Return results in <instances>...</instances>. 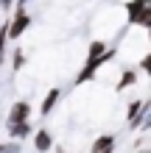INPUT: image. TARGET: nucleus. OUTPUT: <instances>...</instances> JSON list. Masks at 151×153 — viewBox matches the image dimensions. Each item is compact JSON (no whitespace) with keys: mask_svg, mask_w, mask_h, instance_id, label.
Returning a JSON list of instances; mask_svg holds the SVG:
<instances>
[{"mask_svg":"<svg viewBox=\"0 0 151 153\" xmlns=\"http://www.w3.org/2000/svg\"><path fill=\"white\" fill-rule=\"evenodd\" d=\"M115 53H118V48H106V53L104 56H95V59H87L84 61V67L76 73V78H73V86H81V84H87V81H92L95 75H98V70L106 64V61H112L115 59Z\"/></svg>","mask_w":151,"mask_h":153,"instance_id":"1","label":"nucleus"},{"mask_svg":"<svg viewBox=\"0 0 151 153\" xmlns=\"http://www.w3.org/2000/svg\"><path fill=\"white\" fill-rule=\"evenodd\" d=\"M31 25H34V20H31L28 8H14L11 17H8V42H17Z\"/></svg>","mask_w":151,"mask_h":153,"instance_id":"2","label":"nucleus"},{"mask_svg":"<svg viewBox=\"0 0 151 153\" xmlns=\"http://www.w3.org/2000/svg\"><path fill=\"white\" fill-rule=\"evenodd\" d=\"M31 103L28 100H17L8 106V114H6V125H17V123H28L31 120Z\"/></svg>","mask_w":151,"mask_h":153,"instance_id":"3","label":"nucleus"},{"mask_svg":"<svg viewBox=\"0 0 151 153\" xmlns=\"http://www.w3.org/2000/svg\"><path fill=\"white\" fill-rule=\"evenodd\" d=\"M148 3L151 0H126V3H123V8H126V22L129 25H140V17H143Z\"/></svg>","mask_w":151,"mask_h":153,"instance_id":"4","label":"nucleus"},{"mask_svg":"<svg viewBox=\"0 0 151 153\" xmlns=\"http://www.w3.org/2000/svg\"><path fill=\"white\" fill-rule=\"evenodd\" d=\"M31 142H34V150L37 153H50L53 150V134L48 128H37L34 137H31Z\"/></svg>","mask_w":151,"mask_h":153,"instance_id":"5","label":"nucleus"},{"mask_svg":"<svg viewBox=\"0 0 151 153\" xmlns=\"http://www.w3.org/2000/svg\"><path fill=\"white\" fill-rule=\"evenodd\" d=\"M62 100V89L59 86H53L45 92V100H42V109H39V117L42 120H48V117L53 114V109H56V103Z\"/></svg>","mask_w":151,"mask_h":153,"instance_id":"6","label":"nucleus"},{"mask_svg":"<svg viewBox=\"0 0 151 153\" xmlns=\"http://www.w3.org/2000/svg\"><path fill=\"white\" fill-rule=\"evenodd\" d=\"M6 131H8V139H17V142L34 137V125H31V120H28V123H17V125H6Z\"/></svg>","mask_w":151,"mask_h":153,"instance_id":"7","label":"nucleus"},{"mask_svg":"<svg viewBox=\"0 0 151 153\" xmlns=\"http://www.w3.org/2000/svg\"><path fill=\"white\" fill-rule=\"evenodd\" d=\"M109 148H115V134H101V137H95V142H92V153H104V150H109Z\"/></svg>","mask_w":151,"mask_h":153,"instance_id":"8","label":"nucleus"},{"mask_svg":"<svg viewBox=\"0 0 151 153\" xmlns=\"http://www.w3.org/2000/svg\"><path fill=\"white\" fill-rule=\"evenodd\" d=\"M134 84H137V70H123L118 78V92H123V89H129Z\"/></svg>","mask_w":151,"mask_h":153,"instance_id":"9","label":"nucleus"},{"mask_svg":"<svg viewBox=\"0 0 151 153\" xmlns=\"http://www.w3.org/2000/svg\"><path fill=\"white\" fill-rule=\"evenodd\" d=\"M106 48H109V45H106L104 39H92V42H90V48H87V59L104 56V53H106Z\"/></svg>","mask_w":151,"mask_h":153,"instance_id":"10","label":"nucleus"},{"mask_svg":"<svg viewBox=\"0 0 151 153\" xmlns=\"http://www.w3.org/2000/svg\"><path fill=\"white\" fill-rule=\"evenodd\" d=\"M23 67H25V50L23 48H14L11 50V70H14V73H20Z\"/></svg>","mask_w":151,"mask_h":153,"instance_id":"11","label":"nucleus"},{"mask_svg":"<svg viewBox=\"0 0 151 153\" xmlns=\"http://www.w3.org/2000/svg\"><path fill=\"white\" fill-rule=\"evenodd\" d=\"M0 153H23V142H17V139L0 142Z\"/></svg>","mask_w":151,"mask_h":153,"instance_id":"12","label":"nucleus"},{"mask_svg":"<svg viewBox=\"0 0 151 153\" xmlns=\"http://www.w3.org/2000/svg\"><path fill=\"white\" fill-rule=\"evenodd\" d=\"M137 67L143 70V75H148V78H151V50H148V53H143V56H140Z\"/></svg>","mask_w":151,"mask_h":153,"instance_id":"13","label":"nucleus"},{"mask_svg":"<svg viewBox=\"0 0 151 153\" xmlns=\"http://www.w3.org/2000/svg\"><path fill=\"white\" fill-rule=\"evenodd\" d=\"M137 28H143V31L151 28V3L146 6V11H143V17H140V25H137Z\"/></svg>","mask_w":151,"mask_h":153,"instance_id":"14","label":"nucleus"},{"mask_svg":"<svg viewBox=\"0 0 151 153\" xmlns=\"http://www.w3.org/2000/svg\"><path fill=\"white\" fill-rule=\"evenodd\" d=\"M14 3H17V0H0V11H3V14L14 11Z\"/></svg>","mask_w":151,"mask_h":153,"instance_id":"15","label":"nucleus"},{"mask_svg":"<svg viewBox=\"0 0 151 153\" xmlns=\"http://www.w3.org/2000/svg\"><path fill=\"white\" fill-rule=\"evenodd\" d=\"M28 3H31V0H17L14 8H28Z\"/></svg>","mask_w":151,"mask_h":153,"instance_id":"16","label":"nucleus"},{"mask_svg":"<svg viewBox=\"0 0 151 153\" xmlns=\"http://www.w3.org/2000/svg\"><path fill=\"white\" fill-rule=\"evenodd\" d=\"M146 36H148V48H151V28H148V31H146Z\"/></svg>","mask_w":151,"mask_h":153,"instance_id":"17","label":"nucleus"},{"mask_svg":"<svg viewBox=\"0 0 151 153\" xmlns=\"http://www.w3.org/2000/svg\"><path fill=\"white\" fill-rule=\"evenodd\" d=\"M112 150H115V148H109V150H104V153H112Z\"/></svg>","mask_w":151,"mask_h":153,"instance_id":"18","label":"nucleus"},{"mask_svg":"<svg viewBox=\"0 0 151 153\" xmlns=\"http://www.w3.org/2000/svg\"><path fill=\"white\" fill-rule=\"evenodd\" d=\"M0 28H3V22H0Z\"/></svg>","mask_w":151,"mask_h":153,"instance_id":"19","label":"nucleus"},{"mask_svg":"<svg viewBox=\"0 0 151 153\" xmlns=\"http://www.w3.org/2000/svg\"><path fill=\"white\" fill-rule=\"evenodd\" d=\"M148 153H151V148H148Z\"/></svg>","mask_w":151,"mask_h":153,"instance_id":"20","label":"nucleus"}]
</instances>
